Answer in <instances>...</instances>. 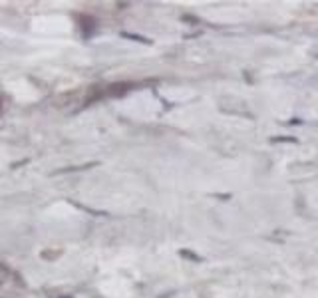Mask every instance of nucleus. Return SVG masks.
I'll list each match as a JSON object with an SVG mask.
<instances>
[{
    "instance_id": "obj_1",
    "label": "nucleus",
    "mask_w": 318,
    "mask_h": 298,
    "mask_svg": "<svg viewBox=\"0 0 318 298\" xmlns=\"http://www.w3.org/2000/svg\"><path fill=\"white\" fill-rule=\"evenodd\" d=\"M8 266L6 264H2V262H0V284H4L6 282V278H8Z\"/></svg>"
}]
</instances>
